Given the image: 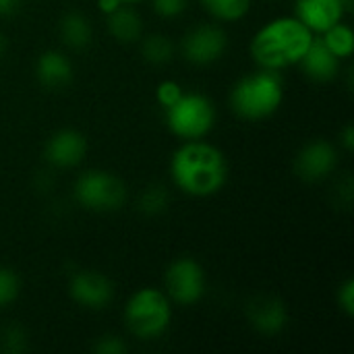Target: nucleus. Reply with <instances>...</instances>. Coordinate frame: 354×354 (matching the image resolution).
I'll return each instance as SVG.
<instances>
[{
    "label": "nucleus",
    "instance_id": "nucleus-26",
    "mask_svg": "<svg viewBox=\"0 0 354 354\" xmlns=\"http://www.w3.org/2000/svg\"><path fill=\"white\" fill-rule=\"evenodd\" d=\"M93 353L97 354H124L129 351L127 342L120 338V336H114V334H106V336H100L95 342H93Z\"/></svg>",
    "mask_w": 354,
    "mask_h": 354
},
{
    "label": "nucleus",
    "instance_id": "nucleus-23",
    "mask_svg": "<svg viewBox=\"0 0 354 354\" xmlns=\"http://www.w3.org/2000/svg\"><path fill=\"white\" fill-rule=\"evenodd\" d=\"M183 91H185V87L178 83V81H174V79H164V81H160L158 85H156V102L162 106V110L164 108H168V106H172L180 95H183Z\"/></svg>",
    "mask_w": 354,
    "mask_h": 354
},
{
    "label": "nucleus",
    "instance_id": "nucleus-10",
    "mask_svg": "<svg viewBox=\"0 0 354 354\" xmlns=\"http://www.w3.org/2000/svg\"><path fill=\"white\" fill-rule=\"evenodd\" d=\"M68 297L83 309L102 311L114 299L112 280L97 270H77L68 278Z\"/></svg>",
    "mask_w": 354,
    "mask_h": 354
},
{
    "label": "nucleus",
    "instance_id": "nucleus-4",
    "mask_svg": "<svg viewBox=\"0 0 354 354\" xmlns=\"http://www.w3.org/2000/svg\"><path fill=\"white\" fill-rule=\"evenodd\" d=\"M172 301L162 288L141 286L124 303L122 319L127 332L141 340L153 342L160 340L172 326Z\"/></svg>",
    "mask_w": 354,
    "mask_h": 354
},
{
    "label": "nucleus",
    "instance_id": "nucleus-28",
    "mask_svg": "<svg viewBox=\"0 0 354 354\" xmlns=\"http://www.w3.org/2000/svg\"><path fill=\"white\" fill-rule=\"evenodd\" d=\"M23 2L25 0H0V17H10V15L19 12Z\"/></svg>",
    "mask_w": 354,
    "mask_h": 354
},
{
    "label": "nucleus",
    "instance_id": "nucleus-12",
    "mask_svg": "<svg viewBox=\"0 0 354 354\" xmlns=\"http://www.w3.org/2000/svg\"><path fill=\"white\" fill-rule=\"evenodd\" d=\"M89 149L87 137L79 129H60L52 133L44 145V160L54 170H66L79 166Z\"/></svg>",
    "mask_w": 354,
    "mask_h": 354
},
{
    "label": "nucleus",
    "instance_id": "nucleus-29",
    "mask_svg": "<svg viewBox=\"0 0 354 354\" xmlns=\"http://www.w3.org/2000/svg\"><path fill=\"white\" fill-rule=\"evenodd\" d=\"M340 137H342V139H340V143H342L344 151H353L354 149V129L351 122H348V124L342 129V135H340Z\"/></svg>",
    "mask_w": 354,
    "mask_h": 354
},
{
    "label": "nucleus",
    "instance_id": "nucleus-24",
    "mask_svg": "<svg viewBox=\"0 0 354 354\" xmlns=\"http://www.w3.org/2000/svg\"><path fill=\"white\" fill-rule=\"evenodd\" d=\"M0 342H2V351L19 354L27 348V334H25V330H23V328H19V326H10V328H6V330L2 332Z\"/></svg>",
    "mask_w": 354,
    "mask_h": 354
},
{
    "label": "nucleus",
    "instance_id": "nucleus-2",
    "mask_svg": "<svg viewBox=\"0 0 354 354\" xmlns=\"http://www.w3.org/2000/svg\"><path fill=\"white\" fill-rule=\"evenodd\" d=\"M315 33L295 15L276 17L263 23L249 41V54L259 68L284 71L297 66L311 46Z\"/></svg>",
    "mask_w": 354,
    "mask_h": 354
},
{
    "label": "nucleus",
    "instance_id": "nucleus-7",
    "mask_svg": "<svg viewBox=\"0 0 354 354\" xmlns=\"http://www.w3.org/2000/svg\"><path fill=\"white\" fill-rule=\"evenodd\" d=\"M172 305L193 307L197 305L207 290V278L203 266L189 255L176 257L168 263L164 272V288H162Z\"/></svg>",
    "mask_w": 354,
    "mask_h": 354
},
{
    "label": "nucleus",
    "instance_id": "nucleus-8",
    "mask_svg": "<svg viewBox=\"0 0 354 354\" xmlns=\"http://www.w3.org/2000/svg\"><path fill=\"white\" fill-rule=\"evenodd\" d=\"M228 50V33L216 23H197L180 37L178 52L195 66H209L218 62Z\"/></svg>",
    "mask_w": 354,
    "mask_h": 354
},
{
    "label": "nucleus",
    "instance_id": "nucleus-15",
    "mask_svg": "<svg viewBox=\"0 0 354 354\" xmlns=\"http://www.w3.org/2000/svg\"><path fill=\"white\" fill-rule=\"evenodd\" d=\"M35 77L48 89H64L73 77L75 68L71 58L60 50H46L35 60Z\"/></svg>",
    "mask_w": 354,
    "mask_h": 354
},
{
    "label": "nucleus",
    "instance_id": "nucleus-31",
    "mask_svg": "<svg viewBox=\"0 0 354 354\" xmlns=\"http://www.w3.org/2000/svg\"><path fill=\"white\" fill-rule=\"evenodd\" d=\"M4 50H6V37H4V33L0 31V60H2V56H4Z\"/></svg>",
    "mask_w": 354,
    "mask_h": 354
},
{
    "label": "nucleus",
    "instance_id": "nucleus-5",
    "mask_svg": "<svg viewBox=\"0 0 354 354\" xmlns=\"http://www.w3.org/2000/svg\"><path fill=\"white\" fill-rule=\"evenodd\" d=\"M216 118V104L199 91H183L172 106L164 108V122L180 141L205 139L214 131Z\"/></svg>",
    "mask_w": 354,
    "mask_h": 354
},
{
    "label": "nucleus",
    "instance_id": "nucleus-6",
    "mask_svg": "<svg viewBox=\"0 0 354 354\" xmlns=\"http://www.w3.org/2000/svg\"><path fill=\"white\" fill-rule=\"evenodd\" d=\"M127 195L129 193L122 178L100 168L81 172L73 185V197L77 205L95 214L118 212L127 203Z\"/></svg>",
    "mask_w": 354,
    "mask_h": 354
},
{
    "label": "nucleus",
    "instance_id": "nucleus-22",
    "mask_svg": "<svg viewBox=\"0 0 354 354\" xmlns=\"http://www.w3.org/2000/svg\"><path fill=\"white\" fill-rule=\"evenodd\" d=\"M19 297H21L19 274L8 266H0V309L10 307Z\"/></svg>",
    "mask_w": 354,
    "mask_h": 354
},
{
    "label": "nucleus",
    "instance_id": "nucleus-19",
    "mask_svg": "<svg viewBox=\"0 0 354 354\" xmlns=\"http://www.w3.org/2000/svg\"><path fill=\"white\" fill-rule=\"evenodd\" d=\"M209 17L218 23H236L251 10L253 0H199Z\"/></svg>",
    "mask_w": 354,
    "mask_h": 354
},
{
    "label": "nucleus",
    "instance_id": "nucleus-25",
    "mask_svg": "<svg viewBox=\"0 0 354 354\" xmlns=\"http://www.w3.org/2000/svg\"><path fill=\"white\" fill-rule=\"evenodd\" d=\"M151 8L162 19H178L191 6V0H149Z\"/></svg>",
    "mask_w": 354,
    "mask_h": 354
},
{
    "label": "nucleus",
    "instance_id": "nucleus-11",
    "mask_svg": "<svg viewBox=\"0 0 354 354\" xmlns=\"http://www.w3.org/2000/svg\"><path fill=\"white\" fill-rule=\"evenodd\" d=\"M249 326L261 336H278L286 330L290 313L286 303L276 295H255L245 305Z\"/></svg>",
    "mask_w": 354,
    "mask_h": 354
},
{
    "label": "nucleus",
    "instance_id": "nucleus-14",
    "mask_svg": "<svg viewBox=\"0 0 354 354\" xmlns=\"http://www.w3.org/2000/svg\"><path fill=\"white\" fill-rule=\"evenodd\" d=\"M297 66L311 81H315V83H330V81H334L340 75L342 60L336 54L330 52V48L319 39V35H315L311 46L307 48L305 56L301 58V62Z\"/></svg>",
    "mask_w": 354,
    "mask_h": 354
},
{
    "label": "nucleus",
    "instance_id": "nucleus-16",
    "mask_svg": "<svg viewBox=\"0 0 354 354\" xmlns=\"http://www.w3.org/2000/svg\"><path fill=\"white\" fill-rule=\"evenodd\" d=\"M106 27L118 44H137L143 35V19L133 4H122L106 17Z\"/></svg>",
    "mask_w": 354,
    "mask_h": 354
},
{
    "label": "nucleus",
    "instance_id": "nucleus-9",
    "mask_svg": "<svg viewBox=\"0 0 354 354\" xmlns=\"http://www.w3.org/2000/svg\"><path fill=\"white\" fill-rule=\"evenodd\" d=\"M340 156L332 141L313 139L305 143L295 156V174L305 183H322L330 178L338 168Z\"/></svg>",
    "mask_w": 354,
    "mask_h": 354
},
{
    "label": "nucleus",
    "instance_id": "nucleus-18",
    "mask_svg": "<svg viewBox=\"0 0 354 354\" xmlns=\"http://www.w3.org/2000/svg\"><path fill=\"white\" fill-rule=\"evenodd\" d=\"M137 44H139V50H141L143 60L147 64H153V66H166L176 56V44L166 33H147V35H141V39Z\"/></svg>",
    "mask_w": 354,
    "mask_h": 354
},
{
    "label": "nucleus",
    "instance_id": "nucleus-3",
    "mask_svg": "<svg viewBox=\"0 0 354 354\" xmlns=\"http://www.w3.org/2000/svg\"><path fill=\"white\" fill-rule=\"evenodd\" d=\"M284 97L286 89L282 73L257 68L234 81L228 93V104L239 118L259 122L272 118L284 104Z\"/></svg>",
    "mask_w": 354,
    "mask_h": 354
},
{
    "label": "nucleus",
    "instance_id": "nucleus-1",
    "mask_svg": "<svg viewBox=\"0 0 354 354\" xmlns=\"http://www.w3.org/2000/svg\"><path fill=\"white\" fill-rule=\"evenodd\" d=\"M172 185L189 197H212L226 187L228 160L205 139L180 141L168 164Z\"/></svg>",
    "mask_w": 354,
    "mask_h": 354
},
{
    "label": "nucleus",
    "instance_id": "nucleus-30",
    "mask_svg": "<svg viewBox=\"0 0 354 354\" xmlns=\"http://www.w3.org/2000/svg\"><path fill=\"white\" fill-rule=\"evenodd\" d=\"M124 2L122 0H97V10L104 15V17H108L110 12H114L118 6H122Z\"/></svg>",
    "mask_w": 354,
    "mask_h": 354
},
{
    "label": "nucleus",
    "instance_id": "nucleus-21",
    "mask_svg": "<svg viewBox=\"0 0 354 354\" xmlns=\"http://www.w3.org/2000/svg\"><path fill=\"white\" fill-rule=\"evenodd\" d=\"M168 205H170V191L166 185H160V183L147 185L137 197V209L147 218L164 214Z\"/></svg>",
    "mask_w": 354,
    "mask_h": 354
},
{
    "label": "nucleus",
    "instance_id": "nucleus-27",
    "mask_svg": "<svg viewBox=\"0 0 354 354\" xmlns=\"http://www.w3.org/2000/svg\"><path fill=\"white\" fill-rule=\"evenodd\" d=\"M336 303H338V309H340L346 317H353L354 315V280L353 278H346V280L338 286Z\"/></svg>",
    "mask_w": 354,
    "mask_h": 354
},
{
    "label": "nucleus",
    "instance_id": "nucleus-13",
    "mask_svg": "<svg viewBox=\"0 0 354 354\" xmlns=\"http://www.w3.org/2000/svg\"><path fill=\"white\" fill-rule=\"evenodd\" d=\"M348 12L342 0H295V17L315 35L344 21Z\"/></svg>",
    "mask_w": 354,
    "mask_h": 354
},
{
    "label": "nucleus",
    "instance_id": "nucleus-20",
    "mask_svg": "<svg viewBox=\"0 0 354 354\" xmlns=\"http://www.w3.org/2000/svg\"><path fill=\"white\" fill-rule=\"evenodd\" d=\"M319 39L330 48L332 54H336L340 60H348L354 52V33L348 23L340 21L332 27H328L324 33H319Z\"/></svg>",
    "mask_w": 354,
    "mask_h": 354
},
{
    "label": "nucleus",
    "instance_id": "nucleus-17",
    "mask_svg": "<svg viewBox=\"0 0 354 354\" xmlns=\"http://www.w3.org/2000/svg\"><path fill=\"white\" fill-rule=\"evenodd\" d=\"M58 35L68 50H85L93 39V27L81 10H66L58 21Z\"/></svg>",
    "mask_w": 354,
    "mask_h": 354
},
{
    "label": "nucleus",
    "instance_id": "nucleus-33",
    "mask_svg": "<svg viewBox=\"0 0 354 354\" xmlns=\"http://www.w3.org/2000/svg\"><path fill=\"white\" fill-rule=\"evenodd\" d=\"M124 4H139V2H143V0H122Z\"/></svg>",
    "mask_w": 354,
    "mask_h": 354
},
{
    "label": "nucleus",
    "instance_id": "nucleus-32",
    "mask_svg": "<svg viewBox=\"0 0 354 354\" xmlns=\"http://www.w3.org/2000/svg\"><path fill=\"white\" fill-rule=\"evenodd\" d=\"M344 2V6L348 8V10H353V4H354V0H342Z\"/></svg>",
    "mask_w": 354,
    "mask_h": 354
}]
</instances>
